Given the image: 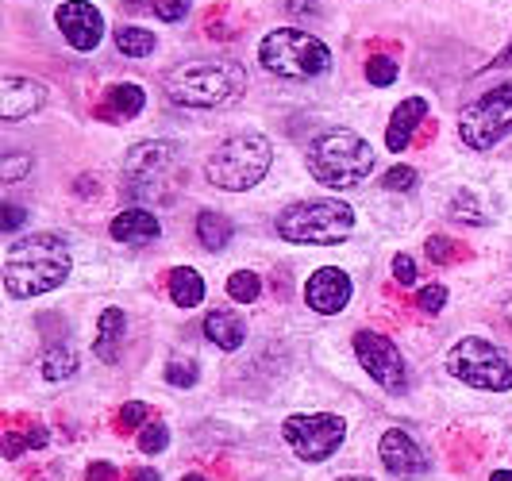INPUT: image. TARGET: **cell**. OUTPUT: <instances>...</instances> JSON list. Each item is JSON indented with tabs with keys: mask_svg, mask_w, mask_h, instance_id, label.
I'll use <instances>...</instances> for the list:
<instances>
[{
	"mask_svg": "<svg viewBox=\"0 0 512 481\" xmlns=\"http://www.w3.org/2000/svg\"><path fill=\"white\" fill-rule=\"evenodd\" d=\"M70 247L62 243V235L51 231H35L16 239L4 254V289L12 301H27L39 293H51L70 278Z\"/></svg>",
	"mask_w": 512,
	"mask_h": 481,
	"instance_id": "1",
	"label": "cell"
},
{
	"mask_svg": "<svg viewBox=\"0 0 512 481\" xmlns=\"http://www.w3.org/2000/svg\"><path fill=\"white\" fill-rule=\"evenodd\" d=\"M166 97L181 108H224L247 89V70L231 58H201L170 70L162 81Z\"/></svg>",
	"mask_w": 512,
	"mask_h": 481,
	"instance_id": "2",
	"label": "cell"
},
{
	"mask_svg": "<svg viewBox=\"0 0 512 481\" xmlns=\"http://www.w3.org/2000/svg\"><path fill=\"white\" fill-rule=\"evenodd\" d=\"M308 174L328 189H351L362 185L374 170V147L351 127H332L308 143Z\"/></svg>",
	"mask_w": 512,
	"mask_h": 481,
	"instance_id": "3",
	"label": "cell"
},
{
	"mask_svg": "<svg viewBox=\"0 0 512 481\" xmlns=\"http://www.w3.org/2000/svg\"><path fill=\"white\" fill-rule=\"evenodd\" d=\"M181 181V147L170 139H147L124 158V193L131 201H170Z\"/></svg>",
	"mask_w": 512,
	"mask_h": 481,
	"instance_id": "4",
	"label": "cell"
},
{
	"mask_svg": "<svg viewBox=\"0 0 512 481\" xmlns=\"http://www.w3.org/2000/svg\"><path fill=\"white\" fill-rule=\"evenodd\" d=\"M270 162H274V143L258 131H243L212 151L205 174L224 193H247L270 174Z\"/></svg>",
	"mask_w": 512,
	"mask_h": 481,
	"instance_id": "5",
	"label": "cell"
},
{
	"mask_svg": "<svg viewBox=\"0 0 512 481\" xmlns=\"http://www.w3.org/2000/svg\"><path fill=\"white\" fill-rule=\"evenodd\" d=\"M355 231V208L335 197L320 201H293L278 212V235L289 243H308V247H335Z\"/></svg>",
	"mask_w": 512,
	"mask_h": 481,
	"instance_id": "6",
	"label": "cell"
},
{
	"mask_svg": "<svg viewBox=\"0 0 512 481\" xmlns=\"http://www.w3.org/2000/svg\"><path fill=\"white\" fill-rule=\"evenodd\" d=\"M258 62L270 74L289 77V81H308V77H324L332 70V51L316 35H308V31L278 27V31H270L262 39Z\"/></svg>",
	"mask_w": 512,
	"mask_h": 481,
	"instance_id": "7",
	"label": "cell"
},
{
	"mask_svg": "<svg viewBox=\"0 0 512 481\" xmlns=\"http://www.w3.org/2000/svg\"><path fill=\"white\" fill-rule=\"evenodd\" d=\"M447 370H451V378H459L462 385H474V389H489V393H509L512 389L509 355L478 335H466L451 347Z\"/></svg>",
	"mask_w": 512,
	"mask_h": 481,
	"instance_id": "8",
	"label": "cell"
},
{
	"mask_svg": "<svg viewBox=\"0 0 512 481\" xmlns=\"http://www.w3.org/2000/svg\"><path fill=\"white\" fill-rule=\"evenodd\" d=\"M512 131V85H497L486 97L462 108L459 139L470 151H489Z\"/></svg>",
	"mask_w": 512,
	"mask_h": 481,
	"instance_id": "9",
	"label": "cell"
},
{
	"mask_svg": "<svg viewBox=\"0 0 512 481\" xmlns=\"http://www.w3.org/2000/svg\"><path fill=\"white\" fill-rule=\"evenodd\" d=\"M347 424L335 412H312V416H289L282 424V439L293 447V455L301 462H324L343 447Z\"/></svg>",
	"mask_w": 512,
	"mask_h": 481,
	"instance_id": "10",
	"label": "cell"
},
{
	"mask_svg": "<svg viewBox=\"0 0 512 481\" xmlns=\"http://www.w3.org/2000/svg\"><path fill=\"white\" fill-rule=\"evenodd\" d=\"M355 355H359L362 370L378 381L385 393H405L409 389V362L397 351V343L385 339L382 331H359L355 335Z\"/></svg>",
	"mask_w": 512,
	"mask_h": 481,
	"instance_id": "11",
	"label": "cell"
},
{
	"mask_svg": "<svg viewBox=\"0 0 512 481\" xmlns=\"http://www.w3.org/2000/svg\"><path fill=\"white\" fill-rule=\"evenodd\" d=\"M54 24L62 31V39L74 47V51H97L104 39V16L97 4L89 0H66L58 12H54Z\"/></svg>",
	"mask_w": 512,
	"mask_h": 481,
	"instance_id": "12",
	"label": "cell"
},
{
	"mask_svg": "<svg viewBox=\"0 0 512 481\" xmlns=\"http://www.w3.org/2000/svg\"><path fill=\"white\" fill-rule=\"evenodd\" d=\"M378 455H382V466L393 474V478H424L432 470V458L428 451L412 439L409 431L389 428L378 443Z\"/></svg>",
	"mask_w": 512,
	"mask_h": 481,
	"instance_id": "13",
	"label": "cell"
},
{
	"mask_svg": "<svg viewBox=\"0 0 512 481\" xmlns=\"http://www.w3.org/2000/svg\"><path fill=\"white\" fill-rule=\"evenodd\" d=\"M351 293H355V285L339 266H320L305 285V304L320 316H339L351 304Z\"/></svg>",
	"mask_w": 512,
	"mask_h": 481,
	"instance_id": "14",
	"label": "cell"
},
{
	"mask_svg": "<svg viewBox=\"0 0 512 481\" xmlns=\"http://www.w3.org/2000/svg\"><path fill=\"white\" fill-rule=\"evenodd\" d=\"M47 101V89L31 77H4L0 81V116L4 120H24L31 112H39Z\"/></svg>",
	"mask_w": 512,
	"mask_h": 481,
	"instance_id": "15",
	"label": "cell"
},
{
	"mask_svg": "<svg viewBox=\"0 0 512 481\" xmlns=\"http://www.w3.org/2000/svg\"><path fill=\"white\" fill-rule=\"evenodd\" d=\"M108 231H112V239L124 243V247H147V243H154V239L162 235L154 212H147V208H124V212L112 220Z\"/></svg>",
	"mask_w": 512,
	"mask_h": 481,
	"instance_id": "16",
	"label": "cell"
},
{
	"mask_svg": "<svg viewBox=\"0 0 512 481\" xmlns=\"http://www.w3.org/2000/svg\"><path fill=\"white\" fill-rule=\"evenodd\" d=\"M424 116H428V101L424 97H409V101L397 104V112L389 116V127H385V147L393 154L405 151L412 143V131L424 124Z\"/></svg>",
	"mask_w": 512,
	"mask_h": 481,
	"instance_id": "17",
	"label": "cell"
},
{
	"mask_svg": "<svg viewBox=\"0 0 512 481\" xmlns=\"http://www.w3.org/2000/svg\"><path fill=\"white\" fill-rule=\"evenodd\" d=\"M143 108H147V93H143L135 81H120V85H112V89L104 93L101 116L120 124V120H135Z\"/></svg>",
	"mask_w": 512,
	"mask_h": 481,
	"instance_id": "18",
	"label": "cell"
},
{
	"mask_svg": "<svg viewBox=\"0 0 512 481\" xmlns=\"http://www.w3.org/2000/svg\"><path fill=\"white\" fill-rule=\"evenodd\" d=\"M205 339L216 343L220 351H239L243 339H247V324L235 312H228V308H216V312L205 316Z\"/></svg>",
	"mask_w": 512,
	"mask_h": 481,
	"instance_id": "19",
	"label": "cell"
},
{
	"mask_svg": "<svg viewBox=\"0 0 512 481\" xmlns=\"http://www.w3.org/2000/svg\"><path fill=\"white\" fill-rule=\"evenodd\" d=\"M124 331H128V316H124V308H104L101 324H97V343H93V351H97L101 362H116V358H120Z\"/></svg>",
	"mask_w": 512,
	"mask_h": 481,
	"instance_id": "20",
	"label": "cell"
},
{
	"mask_svg": "<svg viewBox=\"0 0 512 481\" xmlns=\"http://www.w3.org/2000/svg\"><path fill=\"white\" fill-rule=\"evenodd\" d=\"M170 301L178 304V308H197V304L205 301V278L193 270V266H178V270H170Z\"/></svg>",
	"mask_w": 512,
	"mask_h": 481,
	"instance_id": "21",
	"label": "cell"
},
{
	"mask_svg": "<svg viewBox=\"0 0 512 481\" xmlns=\"http://www.w3.org/2000/svg\"><path fill=\"white\" fill-rule=\"evenodd\" d=\"M39 374L47 381H66L77 374V351L70 343H51L39 358Z\"/></svg>",
	"mask_w": 512,
	"mask_h": 481,
	"instance_id": "22",
	"label": "cell"
},
{
	"mask_svg": "<svg viewBox=\"0 0 512 481\" xmlns=\"http://www.w3.org/2000/svg\"><path fill=\"white\" fill-rule=\"evenodd\" d=\"M197 239H201L205 251H224L231 243V220L220 216V212H212V208H205L197 216Z\"/></svg>",
	"mask_w": 512,
	"mask_h": 481,
	"instance_id": "23",
	"label": "cell"
},
{
	"mask_svg": "<svg viewBox=\"0 0 512 481\" xmlns=\"http://www.w3.org/2000/svg\"><path fill=\"white\" fill-rule=\"evenodd\" d=\"M116 47H120V54H128V58H147V54H154L158 39H154V31H147V27L124 24L116 31Z\"/></svg>",
	"mask_w": 512,
	"mask_h": 481,
	"instance_id": "24",
	"label": "cell"
},
{
	"mask_svg": "<svg viewBox=\"0 0 512 481\" xmlns=\"http://www.w3.org/2000/svg\"><path fill=\"white\" fill-rule=\"evenodd\" d=\"M258 293H262V278L251 274V270H235L228 278V297L239 304H255Z\"/></svg>",
	"mask_w": 512,
	"mask_h": 481,
	"instance_id": "25",
	"label": "cell"
},
{
	"mask_svg": "<svg viewBox=\"0 0 512 481\" xmlns=\"http://www.w3.org/2000/svg\"><path fill=\"white\" fill-rule=\"evenodd\" d=\"M447 216H451L455 224H470V228H482V224H486V212L478 208L474 193H459V197L451 201V208H447Z\"/></svg>",
	"mask_w": 512,
	"mask_h": 481,
	"instance_id": "26",
	"label": "cell"
},
{
	"mask_svg": "<svg viewBox=\"0 0 512 481\" xmlns=\"http://www.w3.org/2000/svg\"><path fill=\"white\" fill-rule=\"evenodd\" d=\"M162 378L170 381V385H178V389H189V385H197V378H201V366H197V358H170L166 370H162Z\"/></svg>",
	"mask_w": 512,
	"mask_h": 481,
	"instance_id": "27",
	"label": "cell"
},
{
	"mask_svg": "<svg viewBox=\"0 0 512 481\" xmlns=\"http://www.w3.org/2000/svg\"><path fill=\"white\" fill-rule=\"evenodd\" d=\"M166 443H170V428H166L162 420H147V424L139 428V451H143V455H162Z\"/></svg>",
	"mask_w": 512,
	"mask_h": 481,
	"instance_id": "28",
	"label": "cell"
},
{
	"mask_svg": "<svg viewBox=\"0 0 512 481\" xmlns=\"http://www.w3.org/2000/svg\"><path fill=\"white\" fill-rule=\"evenodd\" d=\"M366 77H370V85L385 89V85L397 81V62L385 58V54H370V58H366Z\"/></svg>",
	"mask_w": 512,
	"mask_h": 481,
	"instance_id": "29",
	"label": "cell"
},
{
	"mask_svg": "<svg viewBox=\"0 0 512 481\" xmlns=\"http://www.w3.org/2000/svg\"><path fill=\"white\" fill-rule=\"evenodd\" d=\"M424 251H428V258H432L436 266H451L459 254H466L459 243H455V239H447V235H432V239L424 243Z\"/></svg>",
	"mask_w": 512,
	"mask_h": 481,
	"instance_id": "30",
	"label": "cell"
},
{
	"mask_svg": "<svg viewBox=\"0 0 512 481\" xmlns=\"http://www.w3.org/2000/svg\"><path fill=\"white\" fill-rule=\"evenodd\" d=\"M151 420V408L143 405V401H128V405L116 412V431H135L143 428Z\"/></svg>",
	"mask_w": 512,
	"mask_h": 481,
	"instance_id": "31",
	"label": "cell"
},
{
	"mask_svg": "<svg viewBox=\"0 0 512 481\" xmlns=\"http://www.w3.org/2000/svg\"><path fill=\"white\" fill-rule=\"evenodd\" d=\"M443 304H447V289L436 285V281H432V285H424V289L416 293V308H420V312H428V316H436Z\"/></svg>",
	"mask_w": 512,
	"mask_h": 481,
	"instance_id": "32",
	"label": "cell"
},
{
	"mask_svg": "<svg viewBox=\"0 0 512 481\" xmlns=\"http://www.w3.org/2000/svg\"><path fill=\"white\" fill-rule=\"evenodd\" d=\"M154 16L166 20V24H181L189 16V0H151Z\"/></svg>",
	"mask_w": 512,
	"mask_h": 481,
	"instance_id": "33",
	"label": "cell"
},
{
	"mask_svg": "<svg viewBox=\"0 0 512 481\" xmlns=\"http://www.w3.org/2000/svg\"><path fill=\"white\" fill-rule=\"evenodd\" d=\"M31 166H35V162H31V154H8V158L0 162V181H8V185H12V181L24 178Z\"/></svg>",
	"mask_w": 512,
	"mask_h": 481,
	"instance_id": "34",
	"label": "cell"
},
{
	"mask_svg": "<svg viewBox=\"0 0 512 481\" xmlns=\"http://www.w3.org/2000/svg\"><path fill=\"white\" fill-rule=\"evenodd\" d=\"M382 185L393 189V193H409V189H416V170L412 166H393L382 178Z\"/></svg>",
	"mask_w": 512,
	"mask_h": 481,
	"instance_id": "35",
	"label": "cell"
},
{
	"mask_svg": "<svg viewBox=\"0 0 512 481\" xmlns=\"http://www.w3.org/2000/svg\"><path fill=\"white\" fill-rule=\"evenodd\" d=\"M393 278L401 281V285H412V281H416V262H412L409 254H397V258H393Z\"/></svg>",
	"mask_w": 512,
	"mask_h": 481,
	"instance_id": "36",
	"label": "cell"
},
{
	"mask_svg": "<svg viewBox=\"0 0 512 481\" xmlns=\"http://www.w3.org/2000/svg\"><path fill=\"white\" fill-rule=\"evenodd\" d=\"M24 220H27L24 208H16V204H4V208H0V231H16Z\"/></svg>",
	"mask_w": 512,
	"mask_h": 481,
	"instance_id": "37",
	"label": "cell"
},
{
	"mask_svg": "<svg viewBox=\"0 0 512 481\" xmlns=\"http://www.w3.org/2000/svg\"><path fill=\"white\" fill-rule=\"evenodd\" d=\"M85 481H120V470H116L112 462H93Z\"/></svg>",
	"mask_w": 512,
	"mask_h": 481,
	"instance_id": "38",
	"label": "cell"
},
{
	"mask_svg": "<svg viewBox=\"0 0 512 481\" xmlns=\"http://www.w3.org/2000/svg\"><path fill=\"white\" fill-rule=\"evenodd\" d=\"M27 447H31V439H27V435H16V431H8V435H4V455L8 458L24 455Z\"/></svg>",
	"mask_w": 512,
	"mask_h": 481,
	"instance_id": "39",
	"label": "cell"
},
{
	"mask_svg": "<svg viewBox=\"0 0 512 481\" xmlns=\"http://www.w3.org/2000/svg\"><path fill=\"white\" fill-rule=\"evenodd\" d=\"M285 8L293 16H316L320 12V0H285Z\"/></svg>",
	"mask_w": 512,
	"mask_h": 481,
	"instance_id": "40",
	"label": "cell"
},
{
	"mask_svg": "<svg viewBox=\"0 0 512 481\" xmlns=\"http://www.w3.org/2000/svg\"><path fill=\"white\" fill-rule=\"evenodd\" d=\"M97 189H101V185H97V178H81V181H77V193H81V197H97Z\"/></svg>",
	"mask_w": 512,
	"mask_h": 481,
	"instance_id": "41",
	"label": "cell"
},
{
	"mask_svg": "<svg viewBox=\"0 0 512 481\" xmlns=\"http://www.w3.org/2000/svg\"><path fill=\"white\" fill-rule=\"evenodd\" d=\"M27 439H31V447H47V428H27Z\"/></svg>",
	"mask_w": 512,
	"mask_h": 481,
	"instance_id": "42",
	"label": "cell"
},
{
	"mask_svg": "<svg viewBox=\"0 0 512 481\" xmlns=\"http://www.w3.org/2000/svg\"><path fill=\"white\" fill-rule=\"evenodd\" d=\"M131 481H162V474H158V470H135Z\"/></svg>",
	"mask_w": 512,
	"mask_h": 481,
	"instance_id": "43",
	"label": "cell"
},
{
	"mask_svg": "<svg viewBox=\"0 0 512 481\" xmlns=\"http://www.w3.org/2000/svg\"><path fill=\"white\" fill-rule=\"evenodd\" d=\"M501 316H505V324L512 328V293L505 297V304H501Z\"/></svg>",
	"mask_w": 512,
	"mask_h": 481,
	"instance_id": "44",
	"label": "cell"
},
{
	"mask_svg": "<svg viewBox=\"0 0 512 481\" xmlns=\"http://www.w3.org/2000/svg\"><path fill=\"white\" fill-rule=\"evenodd\" d=\"M489 481H512V470H493V478Z\"/></svg>",
	"mask_w": 512,
	"mask_h": 481,
	"instance_id": "45",
	"label": "cell"
},
{
	"mask_svg": "<svg viewBox=\"0 0 512 481\" xmlns=\"http://www.w3.org/2000/svg\"><path fill=\"white\" fill-rule=\"evenodd\" d=\"M181 481H208V478H205V474H185Z\"/></svg>",
	"mask_w": 512,
	"mask_h": 481,
	"instance_id": "46",
	"label": "cell"
},
{
	"mask_svg": "<svg viewBox=\"0 0 512 481\" xmlns=\"http://www.w3.org/2000/svg\"><path fill=\"white\" fill-rule=\"evenodd\" d=\"M339 481H370V478H339Z\"/></svg>",
	"mask_w": 512,
	"mask_h": 481,
	"instance_id": "47",
	"label": "cell"
}]
</instances>
